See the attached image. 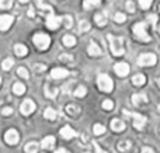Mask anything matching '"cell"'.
I'll list each match as a JSON object with an SVG mask.
<instances>
[{"label":"cell","instance_id":"1","mask_svg":"<svg viewBox=\"0 0 160 153\" xmlns=\"http://www.w3.org/2000/svg\"><path fill=\"white\" fill-rule=\"evenodd\" d=\"M108 41H110V48L111 52L114 56H122L125 53L124 49V41L121 37H114V35H108Z\"/></svg>","mask_w":160,"mask_h":153},{"label":"cell","instance_id":"2","mask_svg":"<svg viewBox=\"0 0 160 153\" xmlns=\"http://www.w3.org/2000/svg\"><path fill=\"white\" fill-rule=\"evenodd\" d=\"M133 34H135L136 38L143 42L150 41L149 34L146 32V22H136V24L133 25Z\"/></svg>","mask_w":160,"mask_h":153},{"label":"cell","instance_id":"3","mask_svg":"<svg viewBox=\"0 0 160 153\" xmlns=\"http://www.w3.org/2000/svg\"><path fill=\"white\" fill-rule=\"evenodd\" d=\"M32 41H34L35 47L38 48L39 51H45L51 45V38L47 35V34H42V32L35 34V35H34V38H32Z\"/></svg>","mask_w":160,"mask_h":153},{"label":"cell","instance_id":"4","mask_svg":"<svg viewBox=\"0 0 160 153\" xmlns=\"http://www.w3.org/2000/svg\"><path fill=\"white\" fill-rule=\"evenodd\" d=\"M97 84H98L100 90H102V91H105V93L112 91V89H114L112 79L108 75H100L98 79H97Z\"/></svg>","mask_w":160,"mask_h":153},{"label":"cell","instance_id":"5","mask_svg":"<svg viewBox=\"0 0 160 153\" xmlns=\"http://www.w3.org/2000/svg\"><path fill=\"white\" fill-rule=\"evenodd\" d=\"M124 114L125 115H131L133 118V125H135L136 129H143L145 125H146V117L141 114H136V112H131L128 110H124Z\"/></svg>","mask_w":160,"mask_h":153},{"label":"cell","instance_id":"6","mask_svg":"<svg viewBox=\"0 0 160 153\" xmlns=\"http://www.w3.org/2000/svg\"><path fill=\"white\" fill-rule=\"evenodd\" d=\"M156 62H158V58L155 53H143L138 59L139 66H153V65H156Z\"/></svg>","mask_w":160,"mask_h":153},{"label":"cell","instance_id":"7","mask_svg":"<svg viewBox=\"0 0 160 153\" xmlns=\"http://www.w3.org/2000/svg\"><path fill=\"white\" fill-rule=\"evenodd\" d=\"M20 111H21V114H24V115L32 114V112L35 111V103H34L32 100H30V98H27V100L22 101L21 107H20Z\"/></svg>","mask_w":160,"mask_h":153},{"label":"cell","instance_id":"8","mask_svg":"<svg viewBox=\"0 0 160 153\" xmlns=\"http://www.w3.org/2000/svg\"><path fill=\"white\" fill-rule=\"evenodd\" d=\"M4 141L8 143V145H17L20 141V135L16 129H8L4 134Z\"/></svg>","mask_w":160,"mask_h":153},{"label":"cell","instance_id":"9","mask_svg":"<svg viewBox=\"0 0 160 153\" xmlns=\"http://www.w3.org/2000/svg\"><path fill=\"white\" fill-rule=\"evenodd\" d=\"M61 21H62V17H56V16H53L52 13L47 16V27L52 31H55L56 28L61 25Z\"/></svg>","mask_w":160,"mask_h":153},{"label":"cell","instance_id":"10","mask_svg":"<svg viewBox=\"0 0 160 153\" xmlns=\"http://www.w3.org/2000/svg\"><path fill=\"white\" fill-rule=\"evenodd\" d=\"M114 70H115V73L119 77H125L129 73V65L125 63V62H119V63H117L114 66Z\"/></svg>","mask_w":160,"mask_h":153},{"label":"cell","instance_id":"11","mask_svg":"<svg viewBox=\"0 0 160 153\" xmlns=\"http://www.w3.org/2000/svg\"><path fill=\"white\" fill-rule=\"evenodd\" d=\"M13 21H14L13 16H8V14H6V16H0V31H7L8 28L11 27Z\"/></svg>","mask_w":160,"mask_h":153},{"label":"cell","instance_id":"12","mask_svg":"<svg viewBox=\"0 0 160 153\" xmlns=\"http://www.w3.org/2000/svg\"><path fill=\"white\" fill-rule=\"evenodd\" d=\"M132 103H133V106H136V107L142 106V104L148 103V96L143 94V93H138V94H133V96H132Z\"/></svg>","mask_w":160,"mask_h":153},{"label":"cell","instance_id":"13","mask_svg":"<svg viewBox=\"0 0 160 153\" xmlns=\"http://www.w3.org/2000/svg\"><path fill=\"white\" fill-rule=\"evenodd\" d=\"M76 135H78L76 131L73 128H70V126H63V128L61 129V136L63 138V139H72Z\"/></svg>","mask_w":160,"mask_h":153},{"label":"cell","instance_id":"14","mask_svg":"<svg viewBox=\"0 0 160 153\" xmlns=\"http://www.w3.org/2000/svg\"><path fill=\"white\" fill-rule=\"evenodd\" d=\"M68 75H69V72H68L66 69H62V67H55V69L51 72L52 79H65Z\"/></svg>","mask_w":160,"mask_h":153},{"label":"cell","instance_id":"15","mask_svg":"<svg viewBox=\"0 0 160 153\" xmlns=\"http://www.w3.org/2000/svg\"><path fill=\"white\" fill-rule=\"evenodd\" d=\"M87 52H88V55H91V56H98L102 53V51L100 49V47L96 42H90V45H88V48H87Z\"/></svg>","mask_w":160,"mask_h":153},{"label":"cell","instance_id":"16","mask_svg":"<svg viewBox=\"0 0 160 153\" xmlns=\"http://www.w3.org/2000/svg\"><path fill=\"white\" fill-rule=\"evenodd\" d=\"M111 128L115 132H122L125 129V124L121 120H112L111 121Z\"/></svg>","mask_w":160,"mask_h":153},{"label":"cell","instance_id":"17","mask_svg":"<svg viewBox=\"0 0 160 153\" xmlns=\"http://www.w3.org/2000/svg\"><path fill=\"white\" fill-rule=\"evenodd\" d=\"M41 146L44 149H52L53 146H55V138H53V136L44 138V139H42V142H41Z\"/></svg>","mask_w":160,"mask_h":153},{"label":"cell","instance_id":"18","mask_svg":"<svg viewBox=\"0 0 160 153\" xmlns=\"http://www.w3.org/2000/svg\"><path fill=\"white\" fill-rule=\"evenodd\" d=\"M66 112L70 115V117H76V115L80 114V108H79V106H76V104H68Z\"/></svg>","mask_w":160,"mask_h":153},{"label":"cell","instance_id":"19","mask_svg":"<svg viewBox=\"0 0 160 153\" xmlns=\"http://www.w3.org/2000/svg\"><path fill=\"white\" fill-rule=\"evenodd\" d=\"M94 20H96V24L98 25V27H104L105 24H107V16H105L104 13H98L94 16Z\"/></svg>","mask_w":160,"mask_h":153},{"label":"cell","instance_id":"20","mask_svg":"<svg viewBox=\"0 0 160 153\" xmlns=\"http://www.w3.org/2000/svg\"><path fill=\"white\" fill-rule=\"evenodd\" d=\"M14 52H16L17 56H25L28 53V49H27V47H25V45L17 44L16 47H14Z\"/></svg>","mask_w":160,"mask_h":153},{"label":"cell","instance_id":"21","mask_svg":"<svg viewBox=\"0 0 160 153\" xmlns=\"http://www.w3.org/2000/svg\"><path fill=\"white\" fill-rule=\"evenodd\" d=\"M24 151H25V153H37L39 151V145L37 142H30L25 145Z\"/></svg>","mask_w":160,"mask_h":153},{"label":"cell","instance_id":"22","mask_svg":"<svg viewBox=\"0 0 160 153\" xmlns=\"http://www.w3.org/2000/svg\"><path fill=\"white\" fill-rule=\"evenodd\" d=\"M132 83L135 86H143L146 83V77H145V75H135L132 77Z\"/></svg>","mask_w":160,"mask_h":153},{"label":"cell","instance_id":"23","mask_svg":"<svg viewBox=\"0 0 160 153\" xmlns=\"http://www.w3.org/2000/svg\"><path fill=\"white\" fill-rule=\"evenodd\" d=\"M13 93H14V94H17V96L24 94V93H25V86H24L22 83H14V86H13Z\"/></svg>","mask_w":160,"mask_h":153},{"label":"cell","instance_id":"24","mask_svg":"<svg viewBox=\"0 0 160 153\" xmlns=\"http://www.w3.org/2000/svg\"><path fill=\"white\" fill-rule=\"evenodd\" d=\"M100 3H101V0H84V3H83V7H84L86 10H90L91 7L100 6Z\"/></svg>","mask_w":160,"mask_h":153},{"label":"cell","instance_id":"25","mask_svg":"<svg viewBox=\"0 0 160 153\" xmlns=\"http://www.w3.org/2000/svg\"><path fill=\"white\" fill-rule=\"evenodd\" d=\"M131 142L129 141H121V142L117 145V148H118V151H121V152H128L131 149Z\"/></svg>","mask_w":160,"mask_h":153},{"label":"cell","instance_id":"26","mask_svg":"<svg viewBox=\"0 0 160 153\" xmlns=\"http://www.w3.org/2000/svg\"><path fill=\"white\" fill-rule=\"evenodd\" d=\"M63 44H65V47H75L76 38L73 35H65L63 37Z\"/></svg>","mask_w":160,"mask_h":153},{"label":"cell","instance_id":"27","mask_svg":"<svg viewBox=\"0 0 160 153\" xmlns=\"http://www.w3.org/2000/svg\"><path fill=\"white\" fill-rule=\"evenodd\" d=\"M37 4H38L39 11H41L42 14H45V16H48V14L52 13V7H51V6H48V4H42V3H37Z\"/></svg>","mask_w":160,"mask_h":153},{"label":"cell","instance_id":"28","mask_svg":"<svg viewBox=\"0 0 160 153\" xmlns=\"http://www.w3.org/2000/svg\"><path fill=\"white\" fill-rule=\"evenodd\" d=\"M44 117L47 118V120H51V121H55L56 120V111L52 108H47L44 112Z\"/></svg>","mask_w":160,"mask_h":153},{"label":"cell","instance_id":"29","mask_svg":"<svg viewBox=\"0 0 160 153\" xmlns=\"http://www.w3.org/2000/svg\"><path fill=\"white\" fill-rule=\"evenodd\" d=\"M45 94H47V97H49V98H55L56 94H58V89H55V87L51 89L49 84H48V86L45 87Z\"/></svg>","mask_w":160,"mask_h":153},{"label":"cell","instance_id":"30","mask_svg":"<svg viewBox=\"0 0 160 153\" xmlns=\"http://www.w3.org/2000/svg\"><path fill=\"white\" fill-rule=\"evenodd\" d=\"M88 30H90V22L87 20H82L79 22V31L80 32H87Z\"/></svg>","mask_w":160,"mask_h":153},{"label":"cell","instance_id":"31","mask_svg":"<svg viewBox=\"0 0 160 153\" xmlns=\"http://www.w3.org/2000/svg\"><path fill=\"white\" fill-rule=\"evenodd\" d=\"M61 22L65 25V28H72V25H73V20L70 16H63Z\"/></svg>","mask_w":160,"mask_h":153},{"label":"cell","instance_id":"32","mask_svg":"<svg viewBox=\"0 0 160 153\" xmlns=\"http://www.w3.org/2000/svg\"><path fill=\"white\" fill-rule=\"evenodd\" d=\"M93 132L96 135H102L105 132V126L101 125V124H96V125L93 126Z\"/></svg>","mask_w":160,"mask_h":153},{"label":"cell","instance_id":"33","mask_svg":"<svg viewBox=\"0 0 160 153\" xmlns=\"http://www.w3.org/2000/svg\"><path fill=\"white\" fill-rule=\"evenodd\" d=\"M14 65V61L11 58H7V59H4L3 61V63H2V67L4 70H8V69H11V66Z\"/></svg>","mask_w":160,"mask_h":153},{"label":"cell","instance_id":"34","mask_svg":"<svg viewBox=\"0 0 160 153\" xmlns=\"http://www.w3.org/2000/svg\"><path fill=\"white\" fill-rule=\"evenodd\" d=\"M138 2H139V6H141L142 10H148V8L152 6L153 0H138Z\"/></svg>","mask_w":160,"mask_h":153},{"label":"cell","instance_id":"35","mask_svg":"<svg viewBox=\"0 0 160 153\" xmlns=\"http://www.w3.org/2000/svg\"><path fill=\"white\" fill-rule=\"evenodd\" d=\"M86 93H87V90H86V87H83V86H79L78 89L75 90V96H76V97H84Z\"/></svg>","mask_w":160,"mask_h":153},{"label":"cell","instance_id":"36","mask_svg":"<svg viewBox=\"0 0 160 153\" xmlns=\"http://www.w3.org/2000/svg\"><path fill=\"white\" fill-rule=\"evenodd\" d=\"M17 75L21 76L22 79H28V77H30V73L27 72V69H25V67H18V69H17Z\"/></svg>","mask_w":160,"mask_h":153},{"label":"cell","instance_id":"37","mask_svg":"<svg viewBox=\"0 0 160 153\" xmlns=\"http://www.w3.org/2000/svg\"><path fill=\"white\" fill-rule=\"evenodd\" d=\"M102 108L107 110V111H111L114 108V103L111 100H104L102 101Z\"/></svg>","mask_w":160,"mask_h":153},{"label":"cell","instance_id":"38","mask_svg":"<svg viewBox=\"0 0 160 153\" xmlns=\"http://www.w3.org/2000/svg\"><path fill=\"white\" fill-rule=\"evenodd\" d=\"M125 20H127V16L122 13H117L115 16H114V21L115 22H124Z\"/></svg>","mask_w":160,"mask_h":153},{"label":"cell","instance_id":"39","mask_svg":"<svg viewBox=\"0 0 160 153\" xmlns=\"http://www.w3.org/2000/svg\"><path fill=\"white\" fill-rule=\"evenodd\" d=\"M13 0H0V8H10Z\"/></svg>","mask_w":160,"mask_h":153},{"label":"cell","instance_id":"40","mask_svg":"<svg viewBox=\"0 0 160 153\" xmlns=\"http://www.w3.org/2000/svg\"><path fill=\"white\" fill-rule=\"evenodd\" d=\"M59 61H62V62H72L73 61V56L72 55H66V53H62V55H59Z\"/></svg>","mask_w":160,"mask_h":153},{"label":"cell","instance_id":"41","mask_svg":"<svg viewBox=\"0 0 160 153\" xmlns=\"http://www.w3.org/2000/svg\"><path fill=\"white\" fill-rule=\"evenodd\" d=\"M45 69H47L45 65H34V72L35 73H42L45 72Z\"/></svg>","mask_w":160,"mask_h":153},{"label":"cell","instance_id":"42","mask_svg":"<svg viewBox=\"0 0 160 153\" xmlns=\"http://www.w3.org/2000/svg\"><path fill=\"white\" fill-rule=\"evenodd\" d=\"M148 21L152 24V27H155V25H156V21H158V16H155V14H150V16L148 17Z\"/></svg>","mask_w":160,"mask_h":153},{"label":"cell","instance_id":"43","mask_svg":"<svg viewBox=\"0 0 160 153\" xmlns=\"http://www.w3.org/2000/svg\"><path fill=\"white\" fill-rule=\"evenodd\" d=\"M127 10L129 11V13H133V11H135V6H133V2L128 0V2H127Z\"/></svg>","mask_w":160,"mask_h":153},{"label":"cell","instance_id":"44","mask_svg":"<svg viewBox=\"0 0 160 153\" xmlns=\"http://www.w3.org/2000/svg\"><path fill=\"white\" fill-rule=\"evenodd\" d=\"M2 114L3 115H11V114H13V108H10V107H6V108L2 110Z\"/></svg>","mask_w":160,"mask_h":153},{"label":"cell","instance_id":"45","mask_svg":"<svg viewBox=\"0 0 160 153\" xmlns=\"http://www.w3.org/2000/svg\"><path fill=\"white\" fill-rule=\"evenodd\" d=\"M94 149H96V153H105L101 148H100L98 145H97V143H94Z\"/></svg>","mask_w":160,"mask_h":153},{"label":"cell","instance_id":"46","mask_svg":"<svg viewBox=\"0 0 160 153\" xmlns=\"http://www.w3.org/2000/svg\"><path fill=\"white\" fill-rule=\"evenodd\" d=\"M142 153H155V152H153L150 148H143L142 149Z\"/></svg>","mask_w":160,"mask_h":153},{"label":"cell","instance_id":"47","mask_svg":"<svg viewBox=\"0 0 160 153\" xmlns=\"http://www.w3.org/2000/svg\"><path fill=\"white\" fill-rule=\"evenodd\" d=\"M28 16H30V17H34V10H32V7H30V10H28Z\"/></svg>","mask_w":160,"mask_h":153},{"label":"cell","instance_id":"48","mask_svg":"<svg viewBox=\"0 0 160 153\" xmlns=\"http://www.w3.org/2000/svg\"><path fill=\"white\" fill-rule=\"evenodd\" d=\"M55 153H69V152H68L66 149H59V151H56Z\"/></svg>","mask_w":160,"mask_h":153},{"label":"cell","instance_id":"49","mask_svg":"<svg viewBox=\"0 0 160 153\" xmlns=\"http://www.w3.org/2000/svg\"><path fill=\"white\" fill-rule=\"evenodd\" d=\"M20 2H21V3H27L28 0H20Z\"/></svg>","mask_w":160,"mask_h":153},{"label":"cell","instance_id":"50","mask_svg":"<svg viewBox=\"0 0 160 153\" xmlns=\"http://www.w3.org/2000/svg\"><path fill=\"white\" fill-rule=\"evenodd\" d=\"M42 2V0H37V3H41Z\"/></svg>","mask_w":160,"mask_h":153},{"label":"cell","instance_id":"51","mask_svg":"<svg viewBox=\"0 0 160 153\" xmlns=\"http://www.w3.org/2000/svg\"><path fill=\"white\" fill-rule=\"evenodd\" d=\"M158 110H159V112H160V104H159V107H158Z\"/></svg>","mask_w":160,"mask_h":153},{"label":"cell","instance_id":"52","mask_svg":"<svg viewBox=\"0 0 160 153\" xmlns=\"http://www.w3.org/2000/svg\"><path fill=\"white\" fill-rule=\"evenodd\" d=\"M0 84H2V77H0Z\"/></svg>","mask_w":160,"mask_h":153},{"label":"cell","instance_id":"53","mask_svg":"<svg viewBox=\"0 0 160 153\" xmlns=\"http://www.w3.org/2000/svg\"><path fill=\"white\" fill-rule=\"evenodd\" d=\"M159 86H160V79H159Z\"/></svg>","mask_w":160,"mask_h":153},{"label":"cell","instance_id":"54","mask_svg":"<svg viewBox=\"0 0 160 153\" xmlns=\"http://www.w3.org/2000/svg\"><path fill=\"white\" fill-rule=\"evenodd\" d=\"M159 10H160V7H159Z\"/></svg>","mask_w":160,"mask_h":153}]
</instances>
